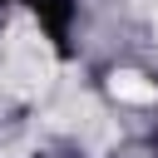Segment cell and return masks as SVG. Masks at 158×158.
<instances>
[{
	"label": "cell",
	"instance_id": "cell-1",
	"mask_svg": "<svg viewBox=\"0 0 158 158\" xmlns=\"http://www.w3.org/2000/svg\"><path fill=\"white\" fill-rule=\"evenodd\" d=\"M109 89H114L118 99H128V104H153V99H158V89L143 84V79L128 74V69H123V74H109Z\"/></svg>",
	"mask_w": 158,
	"mask_h": 158
}]
</instances>
